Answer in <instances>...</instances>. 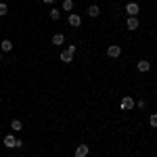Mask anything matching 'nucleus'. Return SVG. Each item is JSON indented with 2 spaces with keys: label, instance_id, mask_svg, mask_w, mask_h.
Wrapping results in <instances>:
<instances>
[{
  "label": "nucleus",
  "instance_id": "1",
  "mask_svg": "<svg viewBox=\"0 0 157 157\" xmlns=\"http://www.w3.org/2000/svg\"><path fill=\"white\" fill-rule=\"evenodd\" d=\"M120 55H121V46H117V44L107 46V57H109V59H117Z\"/></svg>",
  "mask_w": 157,
  "mask_h": 157
},
{
  "label": "nucleus",
  "instance_id": "2",
  "mask_svg": "<svg viewBox=\"0 0 157 157\" xmlns=\"http://www.w3.org/2000/svg\"><path fill=\"white\" fill-rule=\"evenodd\" d=\"M67 23L71 25V27H80V25H82V17H80L78 13H69V17H67Z\"/></svg>",
  "mask_w": 157,
  "mask_h": 157
},
{
  "label": "nucleus",
  "instance_id": "3",
  "mask_svg": "<svg viewBox=\"0 0 157 157\" xmlns=\"http://www.w3.org/2000/svg\"><path fill=\"white\" fill-rule=\"evenodd\" d=\"M126 13H128V17H136V15L140 13V6H138L136 2H128V4H126Z\"/></svg>",
  "mask_w": 157,
  "mask_h": 157
},
{
  "label": "nucleus",
  "instance_id": "4",
  "mask_svg": "<svg viewBox=\"0 0 157 157\" xmlns=\"http://www.w3.org/2000/svg\"><path fill=\"white\" fill-rule=\"evenodd\" d=\"M138 25H140V21H138L136 17H126V29L136 32V29H138Z\"/></svg>",
  "mask_w": 157,
  "mask_h": 157
},
{
  "label": "nucleus",
  "instance_id": "5",
  "mask_svg": "<svg viewBox=\"0 0 157 157\" xmlns=\"http://www.w3.org/2000/svg\"><path fill=\"white\" fill-rule=\"evenodd\" d=\"M88 153H90V147H88V145H78V147H75V151H73V155H75V157H88Z\"/></svg>",
  "mask_w": 157,
  "mask_h": 157
},
{
  "label": "nucleus",
  "instance_id": "6",
  "mask_svg": "<svg viewBox=\"0 0 157 157\" xmlns=\"http://www.w3.org/2000/svg\"><path fill=\"white\" fill-rule=\"evenodd\" d=\"M120 107H121V111H130V109H134V98L132 97H124L121 103H120Z\"/></svg>",
  "mask_w": 157,
  "mask_h": 157
},
{
  "label": "nucleus",
  "instance_id": "7",
  "mask_svg": "<svg viewBox=\"0 0 157 157\" xmlns=\"http://www.w3.org/2000/svg\"><path fill=\"white\" fill-rule=\"evenodd\" d=\"M136 69H138V71L140 73H147L149 71V69H151V63H149V61H138V63H136Z\"/></svg>",
  "mask_w": 157,
  "mask_h": 157
},
{
  "label": "nucleus",
  "instance_id": "8",
  "mask_svg": "<svg viewBox=\"0 0 157 157\" xmlns=\"http://www.w3.org/2000/svg\"><path fill=\"white\" fill-rule=\"evenodd\" d=\"M50 42H52V46H63V44H65V36H63V34H55Z\"/></svg>",
  "mask_w": 157,
  "mask_h": 157
},
{
  "label": "nucleus",
  "instance_id": "9",
  "mask_svg": "<svg viewBox=\"0 0 157 157\" xmlns=\"http://www.w3.org/2000/svg\"><path fill=\"white\" fill-rule=\"evenodd\" d=\"M11 50H13L11 40H2V42H0V52H11Z\"/></svg>",
  "mask_w": 157,
  "mask_h": 157
},
{
  "label": "nucleus",
  "instance_id": "10",
  "mask_svg": "<svg viewBox=\"0 0 157 157\" xmlns=\"http://www.w3.org/2000/svg\"><path fill=\"white\" fill-rule=\"evenodd\" d=\"M2 143H4V147H9V149H15V136L13 134H6L2 138Z\"/></svg>",
  "mask_w": 157,
  "mask_h": 157
},
{
  "label": "nucleus",
  "instance_id": "11",
  "mask_svg": "<svg viewBox=\"0 0 157 157\" xmlns=\"http://www.w3.org/2000/svg\"><path fill=\"white\" fill-rule=\"evenodd\" d=\"M88 15L94 19V17H98V15H101V9H98L97 4H90V6H88Z\"/></svg>",
  "mask_w": 157,
  "mask_h": 157
},
{
  "label": "nucleus",
  "instance_id": "12",
  "mask_svg": "<svg viewBox=\"0 0 157 157\" xmlns=\"http://www.w3.org/2000/svg\"><path fill=\"white\" fill-rule=\"evenodd\" d=\"M11 128L15 130V132H21V130H23V121H21V120H13L11 121Z\"/></svg>",
  "mask_w": 157,
  "mask_h": 157
},
{
  "label": "nucleus",
  "instance_id": "13",
  "mask_svg": "<svg viewBox=\"0 0 157 157\" xmlns=\"http://www.w3.org/2000/svg\"><path fill=\"white\" fill-rule=\"evenodd\" d=\"M48 17L52 19V21H59V19H61V11H59V9H50V11H48Z\"/></svg>",
  "mask_w": 157,
  "mask_h": 157
},
{
  "label": "nucleus",
  "instance_id": "14",
  "mask_svg": "<svg viewBox=\"0 0 157 157\" xmlns=\"http://www.w3.org/2000/svg\"><path fill=\"white\" fill-rule=\"evenodd\" d=\"M61 9H63V11H73V0H63V2H61Z\"/></svg>",
  "mask_w": 157,
  "mask_h": 157
},
{
  "label": "nucleus",
  "instance_id": "15",
  "mask_svg": "<svg viewBox=\"0 0 157 157\" xmlns=\"http://www.w3.org/2000/svg\"><path fill=\"white\" fill-rule=\"evenodd\" d=\"M61 61H63V63H71V61H73V55H69L67 50H61Z\"/></svg>",
  "mask_w": 157,
  "mask_h": 157
},
{
  "label": "nucleus",
  "instance_id": "16",
  "mask_svg": "<svg viewBox=\"0 0 157 157\" xmlns=\"http://www.w3.org/2000/svg\"><path fill=\"white\" fill-rule=\"evenodd\" d=\"M4 15H9V4L0 2V17H4Z\"/></svg>",
  "mask_w": 157,
  "mask_h": 157
},
{
  "label": "nucleus",
  "instance_id": "17",
  "mask_svg": "<svg viewBox=\"0 0 157 157\" xmlns=\"http://www.w3.org/2000/svg\"><path fill=\"white\" fill-rule=\"evenodd\" d=\"M67 52H69V55H75V50H78V46H75V44H67Z\"/></svg>",
  "mask_w": 157,
  "mask_h": 157
},
{
  "label": "nucleus",
  "instance_id": "18",
  "mask_svg": "<svg viewBox=\"0 0 157 157\" xmlns=\"http://www.w3.org/2000/svg\"><path fill=\"white\" fill-rule=\"evenodd\" d=\"M145 98H138V101H136V103H134V107H138V109H145Z\"/></svg>",
  "mask_w": 157,
  "mask_h": 157
},
{
  "label": "nucleus",
  "instance_id": "19",
  "mask_svg": "<svg viewBox=\"0 0 157 157\" xmlns=\"http://www.w3.org/2000/svg\"><path fill=\"white\" fill-rule=\"evenodd\" d=\"M149 124H151V128H157V115H155V113L151 115V120H149Z\"/></svg>",
  "mask_w": 157,
  "mask_h": 157
},
{
  "label": "nucleus",
  "instance_id": "20",
  "mask_svg": "<svg viewBox=\"0 0 157 157\" xmlns=\"http://www.w3.org/2000/svg\"><path fill=\"white\" fill-rule=\"evenodd\" d=\"M23 140H21V138H15V149H23Z\"/></svg>",
  "mask_w": 157,
  "mask_h": 157
},
{
  "label": "nucleus",
  "instance_id": "21",
  "mask_svg": "<svg viewBox=\"0 0 157 157\" xmlns=\"http://www.w3.org/2000/svg\"><path fill=\"white\" fill-rule=\"evenodd\" d=\"M44 2H46V4H52V2H55V0H44Z\"/></svg>",
  "mask_w": 157,
  "mask_h": 157
},
{
  "label": "nucleus",
  "instance_id": "22",
  "mask_svg": "<svg viewBox=\"0 0 157 157\" xmlns=\"http://www.w3.org/2000/svg\"><path fill=\"white\" fill-rule=\"evenodd\" d=\"M0 59H2V52H0Z\"/></svg>",
  "mask_w": 157,
  "mask_h": 157
}]
</instances>
